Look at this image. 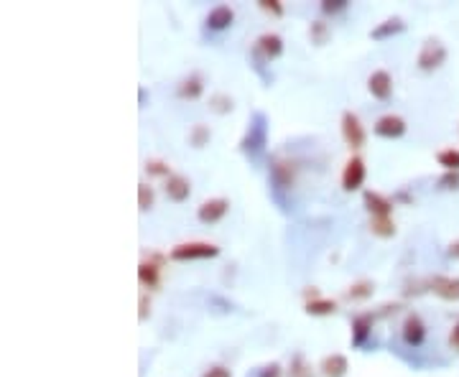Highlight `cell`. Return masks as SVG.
<instances>
[{
	"label": "cell",
	"mask_w": 459,
	"mask_h": 377,
	"mask_svg": "<svg viewBox=\"0 0 459 377\" xmlns=\"http://www.w3.org/2000/svg\"><path fill=\"white\" fill-rule=\"evenodd\" d=\"M444 61H447V46L439 38H426L421 46V54H418V69L421 72H434Z\"/></svg>",
	"instance_id": "cell-1"
},
{
	"label": "cell",
	"mask_w": 459,
	"mask_h": 377,
	"mask_svg": "<svg viewBox=\"0 0 459 377\" xmlns=\"http://www.w3.org/2000/svg\"><path fill=\"white\" fill-rule=\"evenodd\" d=\"M220 255V248L209 243H184L172 250V260H207Z\"/></svg>",
	"instance_id": "cell-2"
},
{
	"label": "cell",
	"mask_w": 459,
	"mask_h": 377,
	"mask_svg": "<svg viewBox=\"0 0 459 377\" xmlns=\"http://www.w3.org/2000/svg\"><path fill=\"white\" fill-rule=\"evenodd\" d=\"M265 138H268V125H265V115H263V112H255L250 130H248V135H245V140H243V151L250 153V156H255L258 151H263Z\"/></svg>",
	"instance_id": "cell-3"
},
{
	"label": "cell",
	"mask_w": 459,
	"mask_h": 377,
	"mask_svg": "<svg viewBox=\"0 0 459 377\" xmlns=\"http://www.w3.org/2000/svg\"><path fill=\"white\" fill-rule=\"evenodd\" d=\"M365 184V161L360 156H352L342 171V188L344 191H357Z\"/></svg>",
	"instance_id": "cell-4"
},
{
	"label": "cell",
	"mask_w": 459,
	"mask_h": 377,
	"mask_svg": "<svg viewBox=\"0 0 459 377\" xmlns=\"http://www.w3.org/2000/svg\"><path fill=\"white\" fill-rule=\"evenodd\" d=\"M342 135L349 148L365 146V128L360 125V117L355 112H344L342 115Z\"/></svg>",
	"instance_id": "cell-5"
},
{
	"label": "cell",
	"mask_w": 459,
	"mask_h": 377,
	"mask_svg": "<svg viewBox=\"0 0 459 377\" xmlns=\"http://www.w3.org/2000/svg\"><path fill=\"white\" fill-rule=\"evenodd\" d=\"M227 209H230V201L227 199H209L199 207L196 217H199V222H204V225H214V222H220V219L225 217Z\"/></svg>",
	"instance_id": "cell-6"
},
{
	"label": "cell",
	"mask_w": 459,
	"mask_h": 377,
	"mask_svg": "<svg viewBox=\"0 0 459 377\" xmlns=\"http://www.w3.org/2000/svg\"><path fill=\"white\" fill-rule=\"evenodd\" d=\"M403 339L411 347H421L423 339H426V326H423L421 317L418 314H408L403 322Z\"/></svg>",
	"instance_id": "cell-7"
},
{
	"label": "cell",
	"mask_w": 459,
	"mask_h": 377,
	"mask_svg": "<svg viewBox=\"0 0 459 377\" xmlns=\"http://www.w3.org/2000/svg\"><path fill=\"white\" fill-rule=\"evenodd\" d=\"M406 133V120L398 115H383L378 122H375V135L380 138H401Z\"/></svg>",
	"instance_id": "cell-8"
},
{
	"label": "cell",
	"mask_w": 459,
	"mask_h": 377,
	"mask_svg": "<svg viewBox=\"0 0 459 377\" xmlns=\"http://www.w3.org/2000/svg\"><path fill=\"white\" fill-rule=\"evenodd\" d=\"M367 90L373 95L375 100H388L393 95V80L388 72H373L370 74V80H367Z\"/></svg>",
	"instance_id": "cell-9"
},
{
	"label": "cell",
	"mask_w": 459,
	"mask_h": 377,
	"mask_svg": "<svg viewBox=\"0 0 459 377\" xmlns=\"http://www.w3.org/2000/svg\"><path fill=\"white\" fill-rule=\"evenodd\" d=\"M365 207L367 212L373 214V217H391L393 212V201L388 199V196L378 194V191H365Z\"/></svg>",
	"instance_id": "cell-10"
},
{
	"label": "cell",
	"mask_w": 459,
	"mask_h": 377,
	"mask_svg": "<svg viewBox=\"0 0 459 377\" xmlns=\"http://www.w3.org/2000/svg\"><path fill=\"white\" fill-rule=\"evenodd\" d=\"M428 286H431V291L436 296L444 298V301H459V278H444V275H439Z\"/></svg>",
	"instance_id": "cell-11"
},
{
	"label": "cell",
	"mask_w": 459,
	"mask_h": 377,
	"mask_svg": "<svg viewBox=\"0 0 459 377\" xmlns=\"http://www.w3.org/2000/svg\"><path fill=\"white\" fill-rule=\"evenodd\" d=\"M373 331V314H360L352 319V347H362Z\"/></svg>",
	"instance_id": "cell-12"
},
{
	"label": "cell",
	"mask_w": 459,
	"mask_h": 377,
	"mask_svg": "<svg viewBox=\"0 0 459 377\" xmlns=\"http://www.w3.org/2000/svg\"><path fill=\"white\" fill-rule=\"evenodd\" d=\"M159 260H161V257H153V260H143L141 265H138V280H141L143 286L159 288V283H161Z\"/></svg>",
	"instance_id": "cell-13"
},
{
	"label": "cell",
	"mask_w": 459,
	"mask_h": 377,
	"mask_svg": "<svg viewBox=\"0 0 459 377\" xmlns=\"http://www.w3.org/2000/svg\"><path fill=\"white\" fill-rule=\"evenodd\" d=\"M189 194H191V186H189V181L184 176H179V174H174V176H169L166 179V196L172 201H184V199H189Z\"/></svg>",
	"instance_id": "cell-14"
},
{
	"label": "cell",
	"mask_w": 459,
	"mask_h": 377,
	"mask_svg": "<svg viewBox=\"0 0 459 377\" xmlns=\"http://www.w3.org/2000/svg\"><path fill=\"white\" fill-rule=\"evenodd\" d=\"M233 21H235V13H233V8H227V6H217L214 11H209V16H207V26L212 31L230 28Z\"/></svg>",
	"instance_id": "cell-15"
},
{
	"label": "cell",
	"mask_w": 459,
	"mask_h": 377,
	"mask_svg": "<svg viewBox=\"0 0 459 377\" xmlns=\"http://www.w3.org/2000/svg\"><path fill=\"white\" fill-rule=\"evenodd\" d=\"M349 370V362L344 354H329L322 362V375L325 377H344Z\"/></svg>",
	"instance_id": "cell-16"
},
{
	"label": "cell",
	"mask_w": 459,
	"mask_h": 377,
	"mask_svg": "<svg viewBox=\"0 0 459 377\" xmlns=\"http://www.w3.org/2000/svg\"><path fill=\"white\" fill-rule=\"evenodd\" d=\"M403 28H406V23L401 18H388V21H383V23L375 26V28L370 31V38H375V41H386V38L401 33Z\"/></svg>",
	"instance_id": "cell-17"
},
{
	"label": "cell",
	"mask_w": 459,
	"mask_h": 377,
	"mask_svg": "<svg viewBox=\"0 0 459 377\" xmlns=\"http://www.w3.org/2000/svg\"><path fill=\"white\" fill-rule=\"evenodd\" d=\"M258 49L263 51L268 59H278L283 54V41L275 33H263V36L258 38Z\"/></svg>",
	"instance_id": "cell-18"
},
{
	"label": "cell",
	"mask_w": 459,
	"mask_h": 377,
	"mask_svg": "<svg viewBox=\"0 0 459 377\" xmlns=\"http://www.w3.org/2000/svg\"><path fill=\"white\" fill-rule=\"evenodd\" d=\"M202 92H204L202 77H196V74L186 77V80L179 85V97H181V100H196L199 95H202Z\"/></svg>",
	"instance_id": "cell-19"
},
{
	"label": "cell",
	"mask_w": 459,
	"mask_h": 377,
	"mask_svg": "<svg viewBox=\"0 0 459 377\" xmlns=\"http://www.w3.org/2000/svg\"><path fill=\"white\" fill-rule=\"evenodd\" d=\"M304 311L309 317H332L337 311V304L329 298H317V301H306Z\"/></svg>",
	"instance_id": "cell-20"
},
{
	"label": "cell",
	"mask_w": 459,
	"mask_h": 377,
	"mask_svg": "<svg viewBox=\"0 0 459 377\" xmlns=\"http://www.w3.org/2000/svg\"><path fill=\"white\" fill-rule=\"evenodd\" d=\"M370 232H373L375 238L388 240V238L396 235V225H393L391 217H373L370 219Z\"/></svg>",
	"instance_id": "cell-21"
},
{
	"label": "cell",
	"mask_w": 459,
	"mask_h": 377,
	"mask_svg": "<svg viewBox=\"0 0 459 377\" xmlns=\"http://www.w3.org/2000/svg\"><path fill=\"white\" fill-rule=\"evenodd\" d=\"M273 181L278 184V186H291V181H294V169H291V164H283V161H275L273 164Z\"/></svg>",
	"instance_id": "cell-22"
},
{
	"label": "cell",
	"mask_w": 459,
	"mask_h": 377,
	"mask_svg": "<svg viewBox=\"0 0 459 377\" xmlns=\"http://www.w3.org/2000/svg\"><path fill=\"white\" fill-rule=\"evenodd\" d=\"M436 161L439 166H444L447 171H459V151L457 148H444V151L436 153Z\"/></svg>",
	"instance_id": "cell-23"
},
{
	"label": "cell",
	"mask_w": 459,
	"mask_h": 377,
	"mask_svg": "<svg viewBox=\"0 0 459 377\" xmlns=\"http://www.w3.org/2000/svg\"><path fill=\"white\" fill-rule=\"evenodd\" d=\"M153 201H156L153 186H148V184H138V209H141V212H148V209L153 207Z\"/></svg>",
	"instance_id": "cell-24"
},
{
	"label": "cell",
	"mask_w": 459,
	"mask_h": 377,
	"mask_svg": "<svg viewBox=\"0 0 459 377\" xmlns=\"http://www.w3.org/2000/svg\"><path fill=\"white\" fill-rule=\"evenodd\" d=\"M209 138H212V133H209L207 125H194L189 133V143L194 148H204L209 143Z\"/></svg>",
	"instance_id": "cell-25"
},
{
	"label": "cell",
	"mask_w": 459,
	"mask_h": 377,
	"mask_svg": "<svg viewBox=\"0 0 459 377\" xmlns=\"http://www.w3.org/2000/svg\"><path fill=\"white\" fill-rule=\"evenodd\" d=\"M370 296H373V283L370 280H360L347 291V298H352V301H365Z\"/></svg>",
	"instance_id": "cell-26"
},
{
	"label": "cell",
	"mask_w": 459,
	"mask_h": 377,
	"mask_svg": "<svg viewBox=\"0 0 459 377\" xmlns=\"http://www.w3.org/2000/svg\"><path fill=\"white\" fill-rule=\"evenodd\" d=\"M309 36H312V41L317 43V46L327 43V38H329V28H327L325 21H314L312 28H309Z\"/></svg>",
	"instance_id": "cell-27"
},
{
	"label": "cell",
	"mask_w": 459,
	"mask_h": 377,
	"mask_svg": "<svg viewBox=\"0 0 459 377\" xmlns=\"http://www.w3.org/2000/svg\"><path fill=\"white\" fill-rule=\"evenodd\" d=\"M209 107H212L217 115H225V112L233 110V97H227V95H214V97H209Z\"/></svg>",
	"instance_id": "cell-28"
},
{
	"label": "cell",
	"mask_w": 459,
	"mask_h": 377,
	"mask_svg": "<svg viewBox=\"0 0 459 377\" xmlns=\"http://www.w3.org/2000/svg\"><path fill=\"white\" fill-rule=\"evenodd\" d=\"M288 377H314L301 354H296V357L291 359V370H288Z\"/></svg>",
	"instance_id": "cell-29"
},
{
	"label": "cell",
	"mask_w": 459,
	"mask_h": 377,
	"mask_svg": "<svg viewBox=\"0 0 459 377\" xmlns=\"http://www.w3.org/2000/svg\"><path fill=\"white\" fill-rule=\"evenodd\" d=\"M439 188H444V191H457L459 188V171H447V174L439 179Z\"/></svg>",
	"instance_id": "cell-30"
},
{
	"label": "cell",
	"mask_w": 459,
	"mask_h": 377,
	"mask_svg": "<svg viewBox=\"0 0 459 377\" xmlns=\"http://www.w3.org/2000/svg\"><path fill=\"white\" fill-rule=\"evenodd\" d=\"M146 174H151V176H164V179L174 176L164 161H148V164H146Z\"/></svg>",
	"instance_id": "cell-31"
},
{
	"label": "cell",
	"mask_w": 459,
	"mask_h": 377,
	"mask_svg": "<svg viewBox=\"0 0 459 377\" xmlns=\"http://www.w3.org/2000/svg\"><path fill=\"white\" fill-rule=\"evenodd\" d=\"M258 6L263 8V11L273 13V16H283V6L278 0H258Z\"/></svg>",
	"instance_id": "cell-32"
},
{
	"label": "cell",
	"mask_w": 459,
	"mask_h": 377,
	"mask_svg": "<svg viewBox=\"0 0 459 377\" xmlns=\"http://www.w3.org/2000/svg\"><path fill=\"white\" fill-rule=\"evenodd\" d=\"M344 8H347V0H325L322 3V11L325 13H339Z\"/></svg>",
	"instance_id": "cell-33"
},
{
	"label": "cell",
	"mask_w": 459,
	"mask_h": 377,
	"mask_svg": "<svg viewBox=\"0 0 459 377\" xmlns=\"http://www.w3.org/2000/svg\"><path fill=\"white\" fill-rule=\"evenodd\" d=\"M260 377H283L281 365H278V362H273V365L263 367V370H260Z\"/></svg>",
	"instance_id": "cell-34"
},
{
	"label": "cell",
	"mask_w": 459,
	"mask_h": 377,
	"mask_svg": "<svg viewBox=\"0 0 459 377\" xmlns=\"http://www.w3.org/2000/svg\"><path fill=\"white\" fill-rule=\"evenodd\" d=\"M202 377H233V375H230V370H227V367L217 365V367H209V370L204 372Z\"/></svg>",
	"instance_id": "cell-35"
},
{
	"label": "cell",
	"mask_w": 459,
	"mask_h": 377,
	"mask_svg": "<svg viewBox=\"0 0 459 377\" xmlns=\"http://www.w3.org/2000/svg\"><path fill=\"white\" fill-rule=\"evenodd\" d=\"M151 317V301H148V296H141V322H146V319Z\"/></svg>",
	"instance_id": "cell-36"
},
{
	"label": "cell",
	"mask_w": 459,
	"mask_h": 377,
	"mask_svg": "<svg viewBox=\"0 0 459 377\" xmlns=\"http://www.w3.org/2000/svg\"><path fill=\"white\" fill-rule=\"evenodd\" d=\"M449 341H452V347L459 352V322L452 326V334H449Z\"/></svg>",
	"instance_id": "cell-37"
},
{
	"label": "cell",
	"mask_w": 459,
	"mask_h": 377,
	"mask_svg": "<svg viewBox=\"0 0 459 377\" xmlns=\"http://www.w3.org/2000/svg\"><path fill=\"white\" fill-rule=\"evenodd\" d=\"M447 253H449V257H454V260H459V240H457V243L449 245Z\"/></svg>",
	"instance_id": "cell-38"
}]
</instances>
